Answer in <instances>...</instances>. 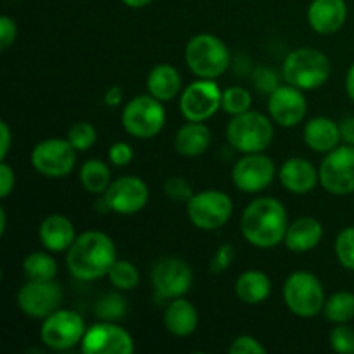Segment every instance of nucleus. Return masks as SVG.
<instances>
[{
  "instance_id": "f257e3e1",
  "label": "nucleus",
  "mask_w": 354,
  "mask_h": 354,
  "mask_svg": "<svg viewBox=\"0 0 354 354\" xmlns=\"http://www.w3.org/2000/svg\"><path fill=\"white\" fill-rule=\"evenodd\" d=\"M116 259V244L109 235L99 230L83 232L66 251V266L69 273L82 282L107 277Z\"/></svg>"
},
{
  "instance_id": "f03ea898",
  "label": "nucleus",
  "mask_w": 354,
  "mask_h": 354,
  "mask_svg": "<svg viewBox=\"0 0 354 354\" xmlns=\"http://www.w3.org/2000/svg\"><path fill=\"white\" fill-rule=\"evenodd\" d=\"M287 228V209L275 197H258L245 206L241 216L242 235L258 249H273L282 244Z\"/></svg>"
},
{
  "instance_id": "7ed1b4c3",
  "label": "nucleus",
  "mask_w": 354,
  "mask_h": 354,
  "mask_svg": "<svg viewBox=\"0 0 354 354\" xmlns=\"http://www.w3.org/2000/svg\"><path fill=\"white\" fill-rule=\"evenodd\" d=\"M332 75L330 59L313 47H301L287 54L282 64V76L286 83L301 90L320 88Z\"/></svg>"
},
{
  "instance_id": "20e7f679",
  "label": "nucleus",
  "mask_w": 354,
  "mask_h": 354,
  "mask_svg": "<svg viewBox=\"0 0 354 354\" xmlns=\"http://www.w3.org/2000/svg\"><path fill=\"white\" fill-rule=\"evenodd\" d=\"M230 50L213 33L194 35L185 45V62L197 78L216 80L230 66Z\"/></svg>"
},
{
  "instance_id": "39448f33",
  "label": "nucleus",
  "mask_w": 354,
  "mask_h": 354,
  "mask_svg": "<svg viewBox=\"0 0 354 354\" xmlns=\"http://www.w3.org/2000/svg\"><path fill=\"white\" fill-rule=\"evenodd\" d=\"M275 137L272 118L258 111H248L239 116H232L227 124V140L230 147L242 154L265 152Z\"/></svg>"
},
{
  "instance_id": "423d86ee",
  "label": "nucleus",
  "mask_w": 354,
  "mask_h": 354,
  "mask_svg": "<svg viewBox=\"0 0 354 354\" xmlns=\"http://www.w3.org/2000/svg\"><path fill=\"white\" fill-rule=\"evenodd\" d=\"M282 296L287 310L304 320L322 313L327 299L320 279L306 270H297L287 277L283 282Z\"/></svg>"
},
{
  "instance_id": "0eeeda50",
  "label": "nucleus",
  "mask_w": 354,
  "mask_h": 354,
  "mask_svg": "<svg viewBox=\"0 0 354 354\" xmlns=\"http://www.w3.org/2000/svg\"><path fill=\"white\" fill-rule=\"evenodd\" d=\"M121 124L131 137L147 140L162 131L166 124V109L161 100L151 93L137 95L123 107Z\"/></svg>"
},
{
  "instance_id": "6e6552de",
  "label": "nucleus",
  "mask_w": 354,
  "mask_h": 354,
  "mask_svg": "<svg viewBox=\"0 0 354 354\" xmlns=\"http://www.w3.org/2000/svg\"><path fill=\"white\" fill-rule=\"evenodd\" d=\"M234 214V203L230 196L221 190H203L190 197L187 203V216L199 230H216Z\"/></svg>"
},
{
  "instance_id": "1a4fd4ad",
  "label": "nucleus",
  "mask_w": 354,
  "mask_h": 354,
  "mask_svg": "<svg viewBox=\"0 0 354 354\" xmlns=\"http://www.w3.org/2000/svg\"><path fill=\"white\" fill-rule=\"evenodd\" d=\"M85 320L80 313L73 310L54 311L44 320L40 328L41 342L52 351H68L75 346L82 344L86 332Z\"/></svg>"
},
{
  "instance_id": "9d476101",
  "label": "nucleus",
  "mask_w": 354,
  "mask_h": 354,
  "mask_svg": "<svg viewBox=\"0 0 354 354\" xmlns=\"http://www.w3.org/2000/svg\"><path fill=\"white\" fill-rule=\"evenodd\" d=\"M76 152L68 138H45L31 151V165L41 176L64 178L75 169Z\"/></svg>"
},
{
  "instance_id": "9b49d317",
  "label": "nucleus",
  "mask_w": 354,
  "mask_h": 354,
  "mask_svg": "<svg viewBox=\"0 0 354 354\" xmlns=\"http://www.w3.org/2000/svg\"><path fill=\"white\" fill-rule=\"evenodd\" d=\"M320 185L332 196L354 194V145L342 144L327 152L322 161Z\"/></svg>"
},
{
  "instance_id": "f8f14e48",
  "label": "nucleus",
  "mask_w": 354,
  "mask_h": 354,
  "mask_svg": "<svg viewBox=\"0 0 354 354\" xmlns=\"http://www.w3.org/2000/svg\"><path fill=\"white\" fill-rule=\"evenodd\" d=\"M152 287L159 299H176L183 297L190 290L194 282V273L189 263L182 258L168 256L156 261L151 272Z\"/></svg>"
},
{
  "instance_id": "ddd939ff",
  "label": "nucleus",
  "mask_w": 354,
  "mask_h": 354,
  "mask_svg": "<svg viewBox=\"0 0 354 354\" xmlns=\"http://www.w3.org/2000/svg\"><path fill=\"white\" fill-rule=\"evenodd\" d=\"M61 286L55 280H28L17 290V306L26 317L45 320L62 304Z\"/></svg>"
},
{
  "instance_id": "4468645a",
  "label": "nucleus",
  "mask_w": 354,
  "mask_h": 354,
  "mask_svg": "<svg viewBox=\"0 0 354 354\" xmlns=\"http://www.w3.org/2000/svg\"><path fill=\"white\" fill-rule=\"evenodd\" d=\"M221 93L214 80H196L180 95V113L187 121L211 120L221 109Z\"/></svg>"
},
{
  "instance_id": "2eb2a0df",
  "label": "nucleus",
  "mask_w": 354,
  "mask_h": 354,
  "mask_svg": "<svg viewBox=\"0 0 354 354\" xmlns=\"http://www.w3.org/2000/svg\"><path fill=\"white\" fill-rule=\"evenodd\" d=\"M275 162L265 152L244 154L232 169V182L235 189L244 194L263 192L275 180Z\"/></svg>"
},
{
  "instance_id": "dca6fc26",
  "label": "nucleus",
  "mask_w": 354,
  "mask_h": 354,
  "mask_svg": "<svg viewBox=\"0 0 354 354\" xmlns=\"http://www.w3.org/2000/svg\"><path fill=\"white\" fill-rule=\"evenodd\" d=\"M107 209L116 214L130 216L144 209L149 203V187L142 178L133 175L113 180L102 196Z\"/></svg>"
},
{
  "instance_id": "f3484780",
  "label": "nucleus",
  "mask_w": 354,
  "mask_h": 354,
  "mask_svg": "<svg viewBox=\"0 0 354 354\" xmlns=\"http://www.w3.org/2000/svg\"><path fill=\"white\" fill-rule=\"evenodd\" d=\"M80 346L83 354H131L135 351L130 332L114 322L102 320L86 328Z\"/></svg>"
},
{
  "instance_id": "a211bd4d",
  "label": "nucleus",
  "mask_w": 354,
  "mask_h": 354,
  "mask_svg": "<svg viewBox=\"0 0 354 354\" xmlns=\"http://www.w3.org/2000/svg\"><path fill=\"white\" fill-rule=\"evenodd\" d=\"M268 113L273 123L282 128H292L303 123L308 113V100L304 90L297 86L279 85L268 95Z\"/></svg>"
},
{
  "instance_id": "6ab92c4d",
  "label": "nucleus",
  "mask_w": 354,
  "mask_h": 354,
  "mask_svg": "<svg viewBox=\"0 0 354 354\" xmlns=\"http://www.w3.org/2000/svg\"><path fill=\"white\" fill-rule=\"evenodd\" d=\"M279 180L286 190L296 196H304L317 189L320 183V171L308 159L289 158L282 162L279 169Z\"/></svg>"
},
{
  "instance_id": "aec40b11",
  "label": "nucleus",
  "mask_w": 354,
  "mask_h": 354,
  "mask_svg": "<svg viewBox=\"0 0 354 354\" xmlns=\"http://www.w3.org/2000/svg\"><path fill=\"white\" fill-rule=\"evenodd\" d=\"M348 19L346 0H313L308 7V23L318 35H334Z\"/></svg>"
},
{
  "instance_id": "412c9836",
  "label": "nucleus",
  "mask_w": 354,
  "mask_h": 354,
  "mask_svg": "<svg viewBox=\"0 0 354 354\" xmlns=\"http://www.w3.org/2000/svg\"><path fill=\"white\" fill-rule=\"evenodd\" d=\"M41 245L50 252H66L76 241L75 225L64 214H50L38 228Z\"/></svg>"
},
{
  "instance_id": "4be33fe9",
  "label": "nucleus",
  "mask_w": 354,
  "mask_h": 354,
  "mask_svg": "<svg viewBox=\"0 0 354 354\" xmlns=\"http://www.w3.org/2000/svg\"><path fill=\"white\" fill-rule=\"evenodd\" d=\"M162 324L166 330L175 337H189L197 330L199 325V313L197 308L185 297L171 299L162 315Z\"/></svg>"
},
{
  "instance_id": "5701e85b",
  "label": "nucleus",
  "mask_w": 354,
  "mask_h": 354,
  "mask_svg": "<svg viewBox=\"0 0 354 354\" xmlns=\"http://www.w3.org/2000/svg\"><path fill=\"white\" fill-rule=\"evenodd\" d=\"M303 138L311 151L320 152V154H327V152L334 151L342 142L339 123H335L334 120L327 116L311 118L304 124Z\"/></svg>"
},
{
  "instance_id": "b1692460",
  "label": "nucleus",
  "mask_w": 354,
  "mask_h": 354,
  "mask_svg": "<svg viewBox=\"0 0 354 354\" xmlns=\"http://www.w3.org/2000/svg\"><path fill=\"white\" fill-rule=\"evenodd\" d=\"M324 239V225L313 216H301L290 221L283 244L292 252L313 251Z\"/></svg>"
},
{
  "instance_id": "393cba45",
  "label": "nucleus",
  "mask_w": 354,
  "mask_h": 354,
  "mask_svg": "<svg viewBox=\"0 0 354 354\" xmlns=\"http://www.w3.org/2000/svg\"><path fill=\"white\" fill-rule=\"evenodd\" d=\"M175 151L183 158H199L211 145V130L204 121H187L175 135Z\"/></svg>"
},
{
  "instance_id": "a878e982",
  "label": "nucleus",
  "mask_w": 354,
  "mask_h": 354,
  "mask_svg": "<svg viewBox=\"0 0 354 354\" xmlns=\"http://www.w3.org/2000/svg\"><path fill=\"white\" fill-rule=\"evenodd\" d=\"M145 86L152 97L161 102H168L182 92V76L175 66L162 62L149 71Z\"/></svg>"
},
{
  "instance_id": "bb28decb",
  "label": "nucleus",
  "mask_w": 354,
  "mask_h": 354,
  "mask_svg": "<svg viewBox=\"0 0 354 354\" xmlns=\"http://www.w3.org/2000/svg\"><path fill=\"white\" fill-rule=\"evenodd\" d=\"M235 294L244 304H261L272 294V280L261 270H248L239 275L235 282Z\"/></svg>"
},
{
  "instance_id": "cd10ccee",
  "label": "nucleus",
  "mask_w": 354,
  "mask_h": 354,
  "mask_svg": "<svg viewBox=\"0 0 354 354\" xmlns=\"http://www.w3.org/2000/svg\"><path fill=\"white\" fill-rule=\"evenodd\" d=\"M111 169L107 162L100 159H88L80 168V183L83 189L93 196H104L107 187L111 185Z\"/></svg>"
},
{
  "instance_id": "c85d7f7f",
  "label": "nucleus",
  "mask_w": 354,
  "mask_h": 354,
  "mask_svg": "<svg viewBox=\"0 0 354 354\" xmlns=\"http://www.w3.org/2000/svg\"><path fill=\"white\" fill-rule=\"evenodd\" d=\"M324 317L330 324H349L354 320V294L349 290H339L325 299Z\"/></svg>"
},
{
  "instance_id": "c756f323",
  "label": "nucleus",
  "mask_w": 354,
  "mask_h": 354,
  "mask_svg": "<svg viewBox=\"0 0 354 354\" xmlns=\"http://www.w3.org/2000/svg\"><path fill=\"white\" fill-rule=\"evenodd\" d=\"M23 273L28 280H54L57 275V261L50 251H35L23 259Z\"/></svg>"
},
{
  "instance_id": "7c9ffc66",
  "label": "nucleus",
  "mask_w": 354,
  "mask_h": 354,
  "mask_svg": "<svg viewBox=\"0 0 354 354\" xmlns=\"http://www.w3.org/2000/svg\"><path fill=\"white\" fill-rule=\"evenodd\" d=\"M107 279L113 283L114 289L128 292V290L137 289L138 282H140V273L133 263L127 261V259H116V263L111 266L109 273H107Z\"/></svg>"
},
{
  "instance_id": "2f4dec72",
  "label": "nucleus",
  "mask_w": 354,
  "mask_h": 354,
  "mask_svg": "<svg viewBox=\"0 0 354 354\" xmlns=\"http://www.w3.org/2000/svg\"><path fill=\"white\" fill-rule=\"evenodd\" d=\"M128 303L120 292H107L97 301L95 317L102 322H118L127 317Z\"/></svg>"
},
{
  "instance_id": "473e14b6",
  "label": "nucleus",
  "mask_w": 354,
  "mask_h": 354,
  "mask_svg": "<svg viewBox=\"0 0 354 354\" xmlns=\"http://www.w3.org/2000/svg\"><path fill=\"white\" fill-rule=\"evenodd\" d=\"M252 95L248 88L239 85L227 86L221 93V109L230 116H239L242 113L251 111Z\"/></svg>"
},
{
  "instance_id": "72a5a7b5",
  "label": "nucleus",
  "mask_w": 354,
  "mask_h": 354,
  "mask_svg": "<svg viewBox=\"0 0 354 354\" xmlns=\"http://www.w3.org/2000/svg\"><path fill=\"white\" fill-rule=\"evenodd\" d=\"M68 138L78 152L90 151L97 142V130L88 121H78L68 131Z\"/></svg>"
},
{
  "instance_id": "f704fd0d",
  "label": "nucleus",
  "mask_w": 354,
  "mask_h": 354,
  "mask_svg": "<svg viewBox=\"0 0 354 354\" xmlns=\"http://www.w3.org/2000/svg\"><path fill=\"white\" fill-rule=\"evenodd\" d=\"M335 256L342 268L354 272V227H346L335 239Z\"/></svg>"
},
{
  "instance_id": "c9c22d12",
  "label": "nucleus",
  "mask_w": 354,
  "mask_h": 354,
  "mask_svg": "<svg viewBox=\"0 0 354 354\" xmlns=\"http://www.w3.org/2000/svg\"><path fill=\"white\" fill-rule=\"evenodd\" d=\"M162 190H165L166 196L173 201V203H189L190 197L194 196V189L189 183V180H185L183 176L171 175L165 180L162 183Z\"/></svg>"
},
{
  "instance_id": "e433bc0d",
  "label": "nucleus",
  "mask_w": 354,
  "mask_h": 354,
  "mask_svg": "<svg viewBox=\"0 0 354 354\" xmlns=\"http://www.w3.org/2000/svg\"><path fill=\"white\" fill-rule=\"evenodd\" d=\"M330 348L339 354H354V328L348 324H339L332 328L330 335Z\"/></svg>"
},
{
  "instance_id": "4c0bfd02",
  "label": "nucleus",
  "mask_w": 354,
  "mask_h": 354,
  "mask_svg": "<svg viewBox=\"0 0 354 354\" xmlns=\"http://www.w3.org/2000/svg\"><path fill=\"white\" fill-rule=\"evenodd\" d=\"M252 82H254L256 90L259 93H272L273 90L279 86V76L273 69L265 68V66H259L256 68V71L252 73Z\"/></svg>"
},
{
  "instance_id": "58836bf2",
  "label": "nucleus",
  "mask_w": 354,
  "mask_h": 354,
  "mask_svg": "<svg viewBox=\"0 0 354 354\" xmlns=\"http://www.w3.org/2000/svg\"><path fill=\"white\" fill-rule=\"evenodd\" d=\"M235 259V248L232 244H221L220 248L216 249V252H214L213 259H211V272L214 273V275H220V273H225L228 268L232 266V263H234Z\"/></svg>"
},
{
  "instance_id": "ea45409f",
  "label": "nucleus",
  "mask_w": 354,
  "mask_h": 354,
  "mask_svg": "<svg viewBox=\"0 0 354 354\" xmlns=\"http://www.w3.org/2000/svg\"><path fill=\"white\" fill-rule=\"evenodd\" d=\"M230 354H265L266 348L252 335H239L232 341L230 348H228Z\"/></svg>"
},
{
  "instance_id": "a19ab883",
  "label": "nucleus",
  "mask_w": 354,
  "mask_h": 354,
  "mask_svg": "<svg viewBox=\"0 0 354 354\" xmlns=\"http://www.w3.org/2000/svg\"><path fill=\"white\" fill-rule=\"evenodd\" d=\"M133 149H131L130 144L127 142H114L113 145L107 151V158H109V162L113 166H118V168H123V166H128L131 161H133Z\"/></svg>"
},
{
  "instance_id": "79ce46f5",
  "label": "nucleus",
  "mask_w": 354,
  "mask_h": 354,
  "mask_svg": "<svg viewBox=\"0 0 354 354\" xmlns=\"http://www.w3.org/2000/svg\"><path fill=\"white\" fill-rule=\"evenodd\" d=\"M17 38V24L12 17H0V50H7Z\"/></svg>"
},
{
  "instance_id": "37998d69",
  "label": "nucleus",
  "mask_w": 354,
  "mask_h": 354,
  "mask_svg": "<svg viewBox=\"0 0 354 354\" xmlns=\"http://www.w3.org/2000/svg\"><path fill=\"white\" fill-rule=\"evenodd\" d=\"M14 185H16V173L6 161H2L0 165V197L2 199L9 197L12 194Z\"/></svg>"
},
{
  "instance_id": "c03bdc74",
  "label": "nucleus",
  "mask_w": 354,
  "mask_h": 354,
  "mask_svg": "<svg viewBox=\"0 0 354 354\" xmlns=\"http://www.w3.org/2000/svg\"><path fill=\"white\" fill-rule=\"evenodd\" d=\"M10 144H12V131H10L7 121H0V159L6 161L7 154L10 151Z\"/></svg>"
},
{
  "instance_id": "a18cd8bd",
  "label": "nucleus",
  "mask_w": 354,
  "mask_h": 354,
  "mask_svg": "<svg viewBox=\"0 0 354 354\" xmlns=\"http://www.w3.org/2000/svg\"><path fill=\"white\" fill-rule=\"evenodd\" d=\"M123 99H124V92L121 86L114 85L111 86V88L106 90V93H104V104H106L107 107H118L123 104Z\"/></svg>"
},
{
  "instance_id": "49530a36",
  "label": "nucleus",
  "mask_w": 354,
  "mask_h": 354,
  "mask_svg": "<svg viewBox=\"0 0 354 354\" xmlns=\"http://www.w3.org/2000/svg\"><path fill=\"white\" fill-rule=\"evenodd\" d=\"M341 128V138L342 144L354 145V116H348L339 123Z\"/></svg>"
},
{
  "instance_id": "de8ad7c7",
  "label": "nucleus",
  "mask_w": 354,
  "mask_h": 354,
  "mask_svg": "<svg viewBox=\"0 0 354 354\" xmlns=\"http://www.w3.org/2000/svg\"><path fill=\"white\" fill-rule=\"evenodd\" d=\"M346 92H348V97L354 102V62L349 66L348 73H346Z\"/></svg>"
},
{
  "instance_id": "09e8293b",
  "label": "nucleus",
  "mask_w": 354,
  "mask_h": 354,
  "mask_svg": "<svg viewBox=\"0 0 354 354\" xmlns=\"http://www.w3.org/2000/svg\"><path fill=\"white\" fill-rule=\"evenodd\" d=\"M121 2L130 7V9H142V7H147L152 0H121Z\"/></svg>"
},
{
  "instance_id": "8fccbe9b",
  "label": "nucleus",
  "mask_w": 354,
  "mask_h": 354,
  "mask_svg": "<svg viewBox=\"0 0 354 354\" xmlns=\"http://www.w3.org/2000/svg\"><path fill=\"white\" fill-rule=\"evenodd\" d=\"M7 230V214L3 207H0V235L6 234Z\"/></svg>"
}]
</instances>
